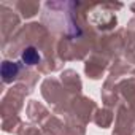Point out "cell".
Returning <instances> with one entry per match:
<instances>
[{
	"label": "cell",
	"mask_w": 135,
	"mask_h": 135,
	"mask_svg": "<svg viewBox=\"0 0 135 135\" xmlns=\"http://www.w3.org/2000/svg\"><path fill=\"white\" fill-rule=\"evenodd\" d=\"M16 72H18L16 64L5 62V64H3V67H2V75H3V80H5V81H10L11 78H15Z\"/></svg>",
	"instance_id": "obj_1"
},
{
	"label": "cell",
	"mask_w": 135,
	"mask_h": 135,
	"mask_svg": "<svg viewBox=\"0 0 135 135\" xmlns=\"http://www.w3.org/2000/svg\"><path fill=\"white\" fill-rule=\"evenodd\" d=\"M22 57H24V60H26L27 64H35V62L38 60V54L35 52V49H33V48H29V49L24 52V56H22Z\"/></svg>",
	"instance_id": "obj_2"
}]
</instances>
